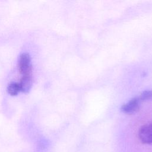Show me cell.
I'll return each mask as SVG.
<instances>
[{"label": "cell", "instance_id": "obj_1", "mask_svg": "<svg viewBox=\"0 0 152 152\" xmlns=\"http://www.w3.org/2000/svg\"><path fill=\"white\" fill-rule=\"evenodd\" d=\"M18 68L21 78L18 82L22 92H27L32 84L33 69L31 57L29 53L24 52L20 54L18 61Z\"/></svg>", "mask_w": 152, "mask_h": 152}, {"label": "cell", "instance_id": "obj_2", "mask_svg": "<svg viewBox=\"0 0 152 152\" xmlns=\"http://www.w3.org/2000/svg\"><path fill=\"white\" fill-rule=\"evenodd\" d=\"M138 137L142 143L152 144V122L144 125L140 128Z\"/></svg>", "mask_w": 152, "mask_h": 152}, {"label": "cell", "instance_id": "obj_3", "mask_svg": "<svg viewBox=\"0 0 152 152\" xmlns=\"http://www.w3.org/2000/svg\"><path fill=\"white\" fill-rule=\"evenodd\" d=\"M140 100L138 97L134 98L124 104L121 108L122 112L125 113L131 114L136 112L140 108Z\"/></svg>", "mask_w": 152, "mask_h": 152}, {"label": "cell", "instance_id": "obj_4", "mask_svg": "<svg viewBox=\"0 0 152 152\" xmlns=\"http://www.w3.org/2000/svg\"><path fill=\"white\" fill-rule=\"evenodd\" d=\"M7 91L12 96H17L19 93L22 92L21 87L18 82H11L7 86Z\"/></svg>", "mask_w": 152, "mask_h": 152}, {"label": "cell", "instance_id": "obj_5", "mask_svg": "<svg viewBox=\"0 0 152 152\" xmlns=\"http://www.w3.org/2000/svg\"><path fill=\"white\" fill-rule=\"evenodd\" d=\"M140 101L150 99L152 98V90H147L144 91L138 97Z\"/></svg>", "mask_w": 152, "mask_h": 152}]
</instances>
